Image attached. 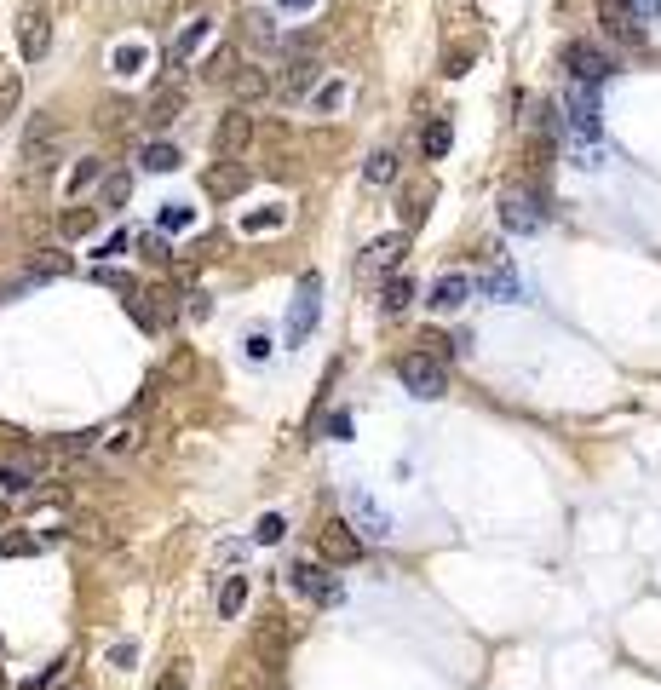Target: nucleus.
Returning <instances> with one entry per match:
<instances>
[{
	"label": "nucleus",
	"instance_id": "15",
	"mask_svg": "<svg viewBox=\"0 0 661 690\" xmlns=\"http://www.w3.org/2000/svg\"><path fill=\"white\" fill-rule=\"evenodd\" d=\"M207 196H219V202H230V196H242L248 190V167L242 161H219V167H207Z\"/></svg>",
	"mask_w": 661,
	"mask_h": 690
},
{
	"label": "nucleus",
	"instance_id": "48",
	"mask_svg": "<svg viewBox=\"0 0 661 690\" xmlns=\"http://www.w3.org/2000/svg\"><path fill=\"white\" fill-rule=\"evenodd\" d=\"M121 248H127V230H110V236H104V248H98V259H115Z\"/></svg>",
	"mask_w": 661,
	"mask_h": 690
},
{
	"label": "nucleus",
	"instance_id": "2",
	"mask_svg": "<svg viewBox=\"0 0 661 690\" xmlns=\"http://www.w3.org/2000/svg\"><path fill=\"white\" fill-rule=\"evenodd\" d=\"M253 110L248 104H230L225 115H219V127H213V156L219 161H242L248 156V144H253Z\"/></svg>",
	"mask_w": 661,
	"mask_h": 690
},
{
	"label": "nucleus",
	"instance_id": "45",
	"mask_svg": "<svg viewBox=\"0 0 661 690\" xmlns=\"http://www.w3.org/2000/svg\"><path fill=\"white\" fill-rule=\"evenodd\" d=\"M98 437H104V432H75V437H64V443H58V455H87Z\"/></svg>",
	"mask_w": 661,
	"mask_h": 690
},
{
	"label": "nucleus",
	"instance_id": "23",
	"mask_svg": "<svg viewBox=\"0 0 661 690\" xmlns=\"http://www.w3.org/2000/svg\"><path fill=\"white\" fill-rule=\"evenodd\" d=\"M248 610V575H225V587H219V616L236 621Z\"/></svg>",
	"mask_w": 661,
	"mask_h": 690
},
{
	"label": "nucleus",
	"instance_id": "17",
	"mask_svg": "<svg viewBox=\"0 0 661 690\" xmlns=\"http://www.w3.org/2000/svg\"><path fill=\"white\" fill-rule=\"evenodd\" d=\"M23 271H29V282H58V276H69V271H75V259H69L64 248H35Z\"/></svg>",
	"mask_w": 661,
	"mask_h": 690
},
{
	"label": "nucleus",
	"instance_id": "46",
	"mask_svg": "<svg viewBox=\"0 0 661 690\" xmlns=\"http://www.w3.org/2000/svg\"><path fill=\"white\" fill-rule=\"evenodd\" d=\"M426 202H432V184H420V190L409 196V213H403V219H409V225H420V219H426Z\"/></svg>",
	"mask_w": 661,
	"mask_h": 690
},
{
	"label": "nucleus",
	"instance_id": "10",
	"mask_svg": "<svg viewBox=\"0 0 661 690\" xmlns=\"http://www.w3.org/2000/svg\"><path fill=\"white\" fill-rule=\"evenodd\" d=\"M225 87H230V98H236V104H259V98H271V92H276V75L265 64H242L225 81Z\"/></svg>",
	"mask_w": 661,
	"mask_h": 690
},
{
	"label": "nucleus",
	"instance_id": "50",
	"mask_svg": "<svg viewBox=\"0 0 661 690\" xmlns=\"http://www.w3.org/2000/svg\"><path fill=\"white\" fill-rule=\"evenodd\" d=\"M305 6H317V0H276V12H305Z\"/></svg>",
	"mask_w": 661,
	"mask_h": 690
},
{
	"label": "nucleus",
	"instance_id": "28",
	"mask_svg": "<svg viewBox=\"0 0 661 690\" xmlns=\"http://www.w3.org/2000/svg\"><path fill=\"white\" fill-rule=\"evenodd\" d=\"M449 144H455V127H449V121H426V133H420V150H426L432 161H443V156H449Z\"/></svg>",
	"mask_w": 661,
	"mask_h": 690
},
{
	"label": "nucleus",
	"instance_id": "30",
	"mask_svg": "<svg viewBox=\"0 0 661 690\" xmlns=\"http://www.w3.org/2000/svg\"><path fill=\"white\" fill-rule=\"evenodd\" d=\"M69 541H81V547H110V529H104V518H69Z\"/></svg>",
	"mask_w": 661,
	"mask_h": 690
},
{
	"label": "nucleus",
	"instance_id": "11",
	"mask_svg": "<svg viewBox=\"0 0 661 690\" xmlns=\"http://www.w3.org/2000/svg\"><path fill=\"white\" fill-rule=\"evenodd\" d=\"M253 644H259V656H265V673H282V656H288V644H294V627L282 616H265V627L253 633Z\"/></svg>",
	"mask_w": 661,
	"mask_h": 690
},
{
	"label": "nucleus",
	"instance_id": "9",
	"mask_svg": "<svg viewBox=\"0 0 661 690\" xmlns=\"http://www.w3.org/2000/svg\"><path fill=\"white\" fill-rule=\"evenodd\" d=\"M58 121H52V115H35V121H29V133H23V156H29V167H46V161L58 156Z\"/></svg>",
	"mask_w": 661,
	"mask_h": 690
},
{
	"label": "nucleus",
	"instance_id": "4",
	"mask_svg": "<svg viewBox=\"0 0 661 690\" xmlns=\"http://www.w3.org/2000/svg\"><path fill=\"white\" fill-rule=\"evenodd\" d=\"M317 552L322 564H357L368 552V535H357V524H345V518H328L317 529Z\"/></svg>",
	"mask_w": 661,
	"mask_h": 690
},
{
	"label": "nucleus",
	"instance_id": "52",
	"mask_svg": "<svg viewBox=\"0 0 661 690\" xmlns=\"http://www.w3.org/2000/svg\"><path fill=\"white\" fill-rule=\"evenodd\" d=\"M0 690H6V673H0Z\"/></svg>",
	"mask_w": 661,
	"mask_h": 690
},
{
	"label": "nucleus",
	"instance_id": "47",
	"mask_svg": "<svg viewBox=\"0 0 661 690\" xmlns=\"http://www.w3.org/2000/svg\"><path fill=\"white\" fill-rule=\"evenodd\" d=\"M248 363H265V357H271V334H248Z\"/></svg>",
	"mask_w": 661,
	"mask_h": 690
},
{
	"label": "nucleus",
	"instance_id": "51",
	"mask_svg": "<svg viewBox=\"0 0 661 690\" xmlns=\"http://www.w3.org/2000/svg\"><path fill=\"white\" fill-rule=\"evenodd\" d=\"M6 512H12V495H0V524H6Z\"/></svg>",
	"mask_w": 661,
	"mask_h": 690
},
{
	"label": "nucleus",
	"instance_id": "16",
	"mask_svg": "<svg viewBox=\"0 0 661 690\" xmlns=\"http://www.w3.org/2000/svg\"><path fill=\"white\" fill-rule=\"evenodd\" d=\"M317 81H322V64H317V58H294V64H288V75L276 81V92H282V98H311V92H317Z\"/></svg>",
	"mask_w": 661,
	"mask_h": 690
},
{
	"label": "nucleus",
	"instance_id": "49",
	"mask_svg": "<svg viewBox=\"0 0 661 690\" xmlns=\"http://www.w3.org/2000/svg\"><path fill=\"white\" fill-rule=\"evenodd\" d=\"M466 64H472V46H460L455 58H449V75H466Z\"/></svg>",
	"mask_w": 661,
	"mask_h": 690
},
{
	"label": "nucleus",
	"instance_id": "25",
	"mask_svg": "<svg viewBox=\"0 0 661 690\" xmlns=\"http://www.w3.org/2000/svg\"><path fill=\"white\" fill-rule=\"evenodd\" d=\"M397 259H403V236H380V242H368V253H363L368 271H391Z\"/></svg>",
	"mask_w": 661,
	"mask_h": 690
},
{
	"label": "nucleus",
	"instance_id": "37",
	"mask_svg": "<svg viewBox=\"0 0 661 690\" xmlns=\"http://www.w3.org/2000/svg\"><path fill=\"white\" fill-rule=\"evenodd\" d=\"M340 104H345V81H328V87L311 92V110H317V115H334Z\"/></svg>",
	"mask_w": 661,
	"mask_h": 690
},
{
	"label": "nucleus",
	"instance_id": "8",
	"mask_svg": "<svg viewBox=\"0 0 661 690\" xmlns=\"http://www.w3.org/2000/svg\"><path fill=\"white\" fill-rule=\"evenodd\" d=\"M288 581H294V593H305L311 604H340V581L322 570V564H294Z\"/></svg>",
	"mask_w": 661,
	"mask_h": 690
},
{
	"label": "nucleus",
	"instance_id": "41",
	"mask_svg": "<svg viewBox=\"0 0 661 690\" xmlns=\"http://www.w3.org/2000/svg\"><path fill=\"white\" fill-rule=\"evenodd\" d=\"M282 219H288L282 207H265V213H248V219H242V230H248V236H259V230H276Z\"/></svg>",
	"mask_w": 661,
	"mask_h": 690
},
{
	"label": "nucleus",
	"instance_id": "6",
	"mask_svg": "<svg viewBox=\"0 0 661 690\" xmlns=\"http://www.w3.org/2000/svg\"><path fill=\"white\" fill-rule=\"evenodd\" d=\"M317 317H322V276L311 271V276H299V294H294V311H288V340H305L311 328H317Z\"/></svg>",
	"mask_w": 661,
	"mask_h": 690
},
{
	"label": "nucleus",
	"instance_id": "24",
	"mask_svg": "<svg viewBox=\"0 0 661 690\" xmlns=\"http://www.w3.org/2000/svg\"><path fill=\"white\" fill-rule=\"evenodd\" d=\"M144 64H150V46H144V41H121L110 52V69H115V75H138Z\"/></svg>",
	"mask_w": 661,
	"mask_h": 690
},
{
	"label": "nucleus",
	"instance_id": "21",
	"mask_svg": "<svg viewBox=\"0 0 661 690\" xmlns=\"http://www.w3.org/2000/svg\"><path fill=\"white\" fill-rule=\"evenodd\" d=\"M242 41H248L253 52H271L276 46V18L271 12H248V18H242Z\"/></svg>",
	"mask_w": 661,
	"mask_h": 690
},
{
	"label": "nucleus",
	"instance_id": "34",
	"mask_svg": "<svg viewBox=\"0 0 661 690\" xmlns=\"http://www.w3.org/2000/svg\"><path fill=\"white\" fill-rule=\"evenodd\" d=\"M196 374V357H190V345H179L173 357H167V368H161V380H173V386H184Z\"/></svg>",
	"mask_w": 661,
	"mask_h": 690
},
{
	"label": "nucleus",
	"instance_id": "1",
	"mask_svg": "<svg viewBox=\"0 0 661 690\" xmlns=\"http://www.w3.org/2000/svg\"><path fill=\"white\" fill-rule=\"evenodd\" d=\"M397 380L414 391V397H443L449 391V368H443V357H432V351H409V357H397Z\"/></svg>",
	"mask_w": 661,
	"mask_h": 690
},
{
	"label": "nucleus",
	"instance_id": "29",
	"mask_svg": "<svg viewBox=\"0 0 661 690\" xmlns=\"http://www.w3.org/2000/svg\"><path fill=\"white\" fill-rule=\"evenodd\" d=\"M236 69H242V64H236V46H213V52L202 58V75H207V81H230Z\"/></svg>",
	"mask_w": 661,
	"mask_h": 690
},
{
	"label": "nucleus",
	"instance_id": "3",
	"mask_svg": "<svg viewBox=\"0 0 661 690\" xmlns=\"http://www.w3.org/2000/svg\"><path fill=\"white\" fill-rule=\"evenodd\" d=\"M564 75H570V81H593V87H604V81L616 75V58H610L598 41H570L564 46Z\"/></svg>",
	"mask_w": 661,
	"mask_h": 690
},
{
	"label": "nucleus",
	"instance_id": "14",
	"mask_svg": "<svg viewBox=\"0 0 661 690\" xmlns=\"http://www.w3.org/2000/svg\"><path fill=\"white\" fill-rule=\"evenodd\" d=\"M18 46H23V58H46V46H52V18H46L41 6H29V12H23Z\"/></svg>",
	"mask_w": 661,
	"mask_h": 690
},
{
	"label": "nucleus",
	"instance_id": "39",
	"mask_svg": "<svg viewBox=\"0 0 661 690\" xmlns=\"http://www.w3.org/2000/svg\"><path fill=\"white\" fill-rule=\"evenodd\" d=\"M190 225H196V207H184V202L161 207V230H173V236H179V230H190Z\"/></svg>",
	"mask_w": 661,
	"mask_h": 690
},
{
	"label": "nucleus",
	"instance_id": "31",
	"mask_svg": "<svg viewBox=\"0 0 661 690\" xmlns=\"http://www.w3.org/2000/svg\"><path fill=\"white\" fill-rule=\"evenodd\" d=\"M138 161H144V173H173V167H179V144H161L156 138V144H144Z\"/></svg>",
	"mask_w": 661,
	"mask_h": 690
},
{
	"label": "nucleus",
	"instance_id": "12",
	"mask_svg": "<svg viewBox=\"0 0 661 690\" xmlns=\"http://www.w3.org/2000/svg\"><path fill=\"white\" fill-rule=\"evenodd\" d=\"M541 207H535V196H524V190H506L501 196V225L512 230V236H529V230H541Z\"/></svg>",
	"mask_w": 661,
	"mask_h": 690
},
{
	"label": "nucleus",
	"instance_id": "36",
	"mask_svg": "<svg viewBox=\"0 0 661 690\" xmlns=\"http://www.w3.org/2000/svg\"><path fill=\"white\" fill-rule=\"evenodd\" d=\"M18 98H23V81H18V75H12V69H6V75H0V127L12 121V110H18Z\"/></svg>",
	"mask_w": 661,
	"mask_h": 690
},
{
	"label": "nucleus",
	"instance_id": "32",
	"mask_svg": "<svg viewBox=\"0 0 661 690\" xmlns=\"http://www.w3.org/2000/svg\"><path fill=\"white\" fill-rule=\"evenodd\" d=\"M363 179L368 184H391L397 179V156H391V150H374V156L363 161Z\"/></svg>",
	"mask_w": 661,
	"mask_h": 690
},
{
	"label": "nucleus",
	"instance_id": "26",
	"mask_svg": "<svg viewBox=\"0 0 661 690\" xmlns=\"http://www.w3.org/2000/svg\"><path fill=\"white\" fill-rule=\"evenodd\" d=\"M98 225H104V213H98V207H69V213H64V236H69V242H75V236H81V242L98 236Z\"/></svg>",
	"mask_w": 661,
	"mask_h": 690
},
{
	"label": "nucleus",
	"instance_id": "44",
	"mask_svg": "<svg viewBox=\"0 0 661 690\" xmlns=\"http://www.w3.org/2000/svg\"><path fill=\"white\" fill-rule=\"evenodd\" d=\"M156 690H190V662H173L167 673L156 679Z\"/></svg>",
	"mask_w": 661,
	"mask_h": 690
},
{
	"label": "nucleus",
	"instance_id": "5",
	"mask_svg": "<svg viewBox=\"0 0 661 690\" xmlns=\"http://www.w3.org/2000/svg\"><path fill=\"white\" fill-rule=\"evenodd\" d=\"M598 23H604V35L621 46H644V12L633 6V0H598Z\"/></svg>",
	"mask_w": 661,
	"mask_h": 690
},
{
	"label": "nucleus",
	"instance_id": "38",
	"mask_svg": "<svg viewBox=\"0 0 661 690\" xmlns=\"http://www.w3.org/2000/svg\"><path fill=\"white\" fill-rule=\"evenodd\" d=\"M282 535H288V518H282V512H265V518L253 524V541H259V547H271V541H282Z\"/></svg>",
	"mask_w": 661,
	"mask_h": 690
},
{
	"label": "nucleus",
	"instance_id": "20",
	"mask_svg": "<svg viewBox=\"0 0 661 690\" xmlns=\"http://www.w3.org/2000/svg\"><path fill=\"white\" fill-rule=\"evenodd\" d=\"M409 305H414V282H409V271H391V276H386V294H380V311H386V317H403Z\"/></svg>",
	"mask_w": 661,
	"mask_h": 690
},
{
	"label": "nucleus",
	"instance_id": "40",
	"mask_svg": "<svg viewBox=\"0 0 661 690\" xmlns=\"http://www.w3.org/2000/svg\"><path fill=\"white\" fill-rule=\"evenodd\" d=\"M127 196H133V179H127V173H110V179H104V207H121Z\"/></svg>",
	"mask_w": 661,
	"mask_h": 690
},
{
	"label": "nucleus",
	"instance_id": "18",
	"mask_svg": "<svg viewBox=\"0 0 661 690\" xmlns=\"http://www.w3.org/2000/svg\"><path fill=\"white\" fill-rule=\"evenodd\" d=\"M351 518L363 524V535H368V541H380V535H391V518H386V512H380V506H374V501H368L363 489H351Z\"/></svg>",
	"mask_w": 661,
	"mask_h": 690
},
{
	"label": "nucleus",
	"instance_id": "42",
	"mask_svg": "<svg viewBox=\"0 0 661 690\" xmlns=\"http://www.w3.org/2000/svg\"><path fill=\"white\" fill-rule=\"evenodd\" d=\"M483 288H489L495 299H518V276L501 265V271H489V282H483Z\"/></svg>",
	"mask_w": 661,
	"mask_h": 690
},
{
	"label": "nucleus",
	"instance_id": "43",
	"mask_svg": "<svg viewBox=\"0 0 661 690\" xmlns=\"http://www.w3.org/2000/svg\"><path fill=\"white\" fill-rule=\"evenodd\" d=\"M23 552H41L35 535H0V558H23Z\"/></svg>",
	"mask_w": 661,
	"mask_h": 690
},
{
	"label": "nucleus",
	"instance_id": "22",
	"mask_svg": "<svg viewBox=\"0 0 661 690\" xmlns=\"http://www.w3.org/2000/svg\"><path fill=\"white\" fill-rule=\"evenodd\" d=\"M207 35H213V18H196V23H184V35L173 41V64H184V58H196L207 46Z\"/></svg>",
	"mask_w": 661,
	"mask_h": 690
},
{
	"label": "nucleus",
	"instance_id": "13",
	"mask_svg": "<svg viewBox=\"0 0 661 690\" xmlns=\"http://www.w3.org/2000/svg\"><path fill=\"white\" fill-rule=\"evenodd\" d=\"M466 299H472V276L449 271V276H437V282H432V299H426V305H432L437 317H449V311H460Z\"/></svg>",
	"mask_w": 661,
	"mask_h": 690
},
{
	"label": "nucleus",
	"instance_id": "33",
	"mask_svg": "<svg viewBox=\"0 0 661 690\" xmlns=\"http://www.w3.org/2000/svg\"><path fill=\"white\" fill-rule=\"evenodd\" d=\"M98 179H104V167H98L92 156H81L75 167H69V196H81V190H87V184H98Z\"/></svg>",
	"mask_w": 661,
	"mask_h": 690
},
{
	"label": "nucleus",
	"instance_id": "27",
	"mask_svg": "<svg viewBox=\"0 0 661 690\" xmlns=\"http://www.w3.org/2000/svg\"><path fill=\"white\" fill-rule=\"evenodd\" d=\"M104 443H110L115 455H133L138 443H144V414H127V420H121V426H115V432L104 437Z\"/></svg>",
	"mask_w": 661,
	"mask_h": 690
},
{
	"label": "nucleus",
	"instance_id": "7",
	"mask_svg": "<svg viewBox=\"0 0 661 690\" xmlns=\"http://www.w3.org/2000/svg\"><path fill=\"white\" fill-rule=\"evenodd\" d=\"M564 104H570V127L581 138H598V87L593 81H570V92H564Z\"/></svg>",
	"mask_w": 661,
	"mask_h": 690
},
{
	"label": "nucleus",
	"instance_id": "19",
	"mask_svg": "<svg viewBox=\"0 0 661 690\" xmlns=\"http://www.w3.org/2000/svg\"><path fill=\"white\" fill-rule=\"evenodd\" d=\"M184 110V87H161L150 104H144V121L150 127H173V115Z\"/></svg>",
	"mask_w": 661,
	"mask_h": 690
},
{
	"label": "nucleus",
	"instance_id": "35",
	"mask_svg": "<svg viewBox=\"0 0 661 690\" xmlns=\"http://www.w3.org/2000/svg\"><path fill=\"white\" fill-rule=\"evenodd\" d=\"M52 506H69L64 483H46V489H29V512H52Z\"/></svg>",
	"mask_w": 661,
	"mask_h": 690
}]
</instances>
